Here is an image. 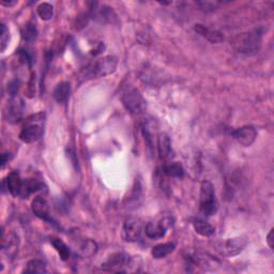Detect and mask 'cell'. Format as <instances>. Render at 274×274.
Segmentation results:
<instances>
[{"instance_id":"cell-1","label":"cell","mask_w":274,"mask_h":274,"mask_svg":"<svg viewBox=\"0 0 274 274\" xmlns=\"http://www.w3.org/2000/svg\"><path fill=\"white\" fill-rule=\"evenodd\" d=\"M262 36H264V29L259 27V28L235 36L230 40V45L239 54L245 55V56H253L260 51Z\"/></svg>"},{"instance_id":"cell-2","label":"cell","mask_w":274,"mask_h":274,"mask_svg":"<svg viewBox=\"0 0 274 274\" xmlns=\"http://www.w3.org/2000/svg\"><path fill=\"white\" fill-rule=\"evenodd\" d=\"M44 113L31 115L25 120V123L20 133V139L26 144H31V142L39 140L44 132Z\"/></svg>"},{"instance_id":"cell-3","label":"cell","mask_w":274,"mask_h":274,"mask_svg":"<svg viewBox=\"0 0 274 274\" xmlns=\"http://www.w3.org/2000/svg\"><path fill=\"white\" fill-rule=\"evenodd\" d=\"M118 59L115 56H105L90 63L83 72L84 79L104 78L114 73L117 69Z\"/></svg>"},{"instance_id":"cell-4","label":"cell","mask_w":274,"mask_h":274,"mask_svg":"<svg viewBox=\"0 0 274 274\" xmlns=\"http://www.w3.org/2000/svg\"><path fill=\"white\" fill-rule=\"evenodd\" d=\"M218 210V204L215 188L210 181H204L200 185L199 211L204 216L215 215Z\"/></svg>"},{"instance_id":"cell-5","label":"cell","mask_w":274,"mask_h":274,"mask_svg":"<svg viewBox=\"0 0 274 274\" xmlns=\"http://www.w3.org/2000/svg\"><path fill=\"white\" fill-rule=\"evenodd\" d=\"M121 101L125 109L133 115H139L144 113L147 107L145 98H142L140 92L133 88V87H129V88L123 91Z\"/></svg>"},{"instance_id":"cell-6","label":"cell","mask_w":274,"mask_h":274,"mask_svg":"<svg viewBox=\"0 0 274 274\" xmlns=\"http://www.w3.org/2000/svg\"><path fill=\"white\" fill-rule=\"evenodd\" d=\"M136 258H129L123 253H115L102 265V269L107 272H129L131 268L136 266Z\"/></svg>"},{"instance_id":"cell-7","label":"cell","mask_w":274,"mask_h":274,"mask_svg":"<svg viewBox=\"0 0 274 274\" xmlns=\"http://www.w3.org/2000/svg\"><path fill=\"white\" fill-rule=\"evenodd\" d=\"M248 245V240L244 237H235L222 240L216 243L215 250L218 254L224 257H234L239 255L245 246Z\"/></svg>"},{"instance_id":"cell-8","label":"cell","mask_w":274,"mask_h":274,"mask_svg":"<svg viewBox=\"0 0 274 274\" xmlns=\"http://www.w3.org/2000/svg\"><path fill=\"white\" fill-rule=\"evenodd\" d=\"M142 224L139 218L129 217L125 220L122 228V237L127 242H136L139 239Z\"/></svg>"},{"instance_id":"cell-9","label":"cell","mask_w":274,"mask_h":274,"mask_svg":"<svg viewBox=\"0 0 274 274\" xmlns=\"http://www.w3.org/2000/svg\"><path fill=\"white\" fill-rule=\"evenodd\" d=\"M25 104L19 96L11 97L8 104V121L11 123L20 122L24 115Z\"/></svg>"},{"instance_id":"cell-10","label":"cell","mask_w":274,"mask_h":274,"mask_svg":"<svg viewBox=\"0 0 274 274\" xmlns=\"http://www.w3.org/2000/svg\"><path fill=\"white\" fill-rule=\"evenodd\" d=\"M232 136L241 146L249 147L255 141L257 137V132L254 127L245 125V127L234 130L232 132Z\"/></svg>"},{"instance_id":"cell-11","label":"cell","mask_w":274,"mask_h":274,"mask_svg":"<svg viewBox=\"0 0 274 274\" xmlns=\"http://www.w3.org/2000/svg\"><path fill=\"white\" fill-rule=\"evenodd\" d=\"M169 218H164V220L157 223H148L145 227V234L149 239L157 240L165 237L167 229L169 227Z\"/></svg>"},{"instance_id":"cell-12","label":"cell","mask_w":274,"mask_h":274,"mask_svg":"<svg viewBox=\"0 0 274 274\" xmlns=\"http://www.w3.org/2000/svg\"><path fill=\"white\" fill-rule=\"evenodd\" d=\"M157 152L158 157L164 162L172 161L175 157L171 138L166 134H161L157 137Z\"/></svg>"},{"instance_id":"cell-13","label":"cell","mask_w":274,"mask_h":274,"mask_svg":"<svg viewBox=\"0 0 274 274\" xmlns=\"http://www.w3.org/2000/svg\"><path fill=\"white\" fill-rule=\"evenodd\" d=\"M31 210L35 213V215L41 218V220L46 222H53L51 216H49V207L44 197H36L31 202Z\"/></svg>"},{"instance_id":"cell-14","label":"cell","mask_w":274,"mask_h":274,"mask_svg":"<svg viewBox=\"0 0 274 274\" xmlns=\"http://www.w3.org/2000/svg\"><path fill=\"white\" fill-rule=\"evenodd\" d=\"M194 31L196 34H198L202 38H205L206 40L209 41L212 44H217V43H221L224 41V36L222 32L208 28L205 25L202 24H196L194 25Z\"/></svg>"},{"instance_id":"cell-15","label":"cell","mask_w":274,"mask_h":274,"mask_svg":"<svg viewBox=\"0 0 274 274\" xmlns=\"http://www.w3.org/2000/svg\"><path fill=\"white\" fill-rule=\"evenodd\" d=\"M23 182L24 180L20 178V174L18 172H11L7 179L3 181V186H5L11 195L14 197H18L20 194L21 188H23Z\"/></svg>"},{"instance_id":"cell-16","label":"cell","mask_w":274,"mask_h":274,"mask_svg":"<svg viewBox=\"0 0 274 274\" xmlns=\"http://www.w3.org/2000/svg\"><path fill=\"white\" fill-rule=\"evenodd\" d=\"M43 189V183L40 182L37 179H27L24 180L23 188H21L20 197L21 198H27L30 194L35 193V192L41 191Z\"/></svg>"},{"instance_id":"cell-17","label":"cell","mask_w":274,"mask_h":274,"mask_svg":"<svg viewBox=\"0 0 274 274\" xmlns=\"http://www.w3.org/2000/svg\"><path fill=\"white\" fill-rule=\"evenodd\" d=\"M175 249H176V245L172 242L161 243V244L156 245L155 248L152 249L151 254L153 256V258L162 259V258H165L166 256L171 255L175 251Z\"/></svg>"},{"instance_id":"cell-18","label":"cell","mask_w":274,"mask_h":274,"mask_svg":"<svg viewBox=\"0 0 274 274\" xmlns=\"http://www.w3.org/2000/svg\"><path fill=\"white\" fill-rule=\"evenodd\" d=\"M71 93V85L68 81H62L56 86L54 90V98L58 103H64L68 100Z\"/></svg>"},{"instance_id":"cell-19","label":"cell","mask_w":274,"mask_h":274,"mask_svg":"<svg viewBox=\"0 0 274 274\" xmlns=\"http://www.w3.org/2000/svg\"><path fill=\"white\" fill-rule=\"evenodd\" d=\"M193 226L195 232L202 235V237H210L215 232V228L213 227L210 223H208L205 220H201V218H197L193 222Z\"/></svg>"},{"instance_id":"cell-20","label":"cell","mask_w":274,"mask_h":274,"mask_svg":"<svg viewBox=\"0 0 274 274\" xmlns=\"http://www.w3.org/2000/svg\"><path fill=\"white\" fill-rule=\"evenodd\" d=\"M163 174L169 178H182L184 175V169L180 163L173 162L166 164L163 167Z\"/></svg>"},{"instance_id":"cell-21","label":"cell","mask_w":274,"mask_h":274,"mask_svg":"<svg viewBox=\"0 0 274 274\" xmlns=\"http://www.w3.org/2000/svg\"><path fill=\"white\" fill-rule=\"evenodd\" d=\"M51 243L55 248V250L57 251V253L60 256L61 260H63V261L69 260L71 252H70L69 246L65 244L62 240H60L59 238H51Z\"/></svg>"},{"instance_id":"cell-22","label":"cell","mask_w":274,"mask_h":274,"mask_svg":"<svg viewBox=\"0 0 274 274\" xmlns=\"http://www.w3.org/2000/svg\"><path fill=\"white\" fill-rule=\"evenodd\" d=\"M37 12L43 20H52L54 16V8L51 3L42 2L38 5Z\"/></svg>"},{"instance_id":"cell-23","label":"cell","mask_w":274,"mask_h":274,"mask_svg":"<svg viewBox=\"0 0 274 274\" xmlns=\"http://www.w3.org/2000/svg\"><path fill=\"white\" fill-rule=\"evenodd\" d=\"M24 271L31 272V273H45L46 272L45 262L40 259H32L27 262Z\"/></svg>"},{"instance_id":"cell-24","label":"cell","mask_w":274,"mask_h":274,"mask_svg":"<svg viewBox=\"0 0 274 274\" xmlns=\"http://www.w3.org/2000/svg\"><path fill=\"white\" fill-rule=\"evenodd\" d=\"M38 37V29L36 24L28 23L25 27L23 31H21V38L26 42H32L37 39Z\"/></svg>"},{"instance_id":"cell-25","label":"cell","mask_w":274,"mask_h":274,"mask_svg":"<svg viewBox=\"0 0 274 274\" xmlns=\"http://www.w3.org/2000/svg\"><path fill=\"white\" fill-rule=\"evenodd\" d=\"M80 251L85 257H90V256L96 254L97 244L93 242V241L88 240V241H86L83 246H81Z\"/></svg>"},{"instance_id":"cell-26","label":"cell","mask_w":274,"mask_h":274,"mask_svg":"<svg viewBox=\"0 0 274 274\" xmlns=\"http://www.w3.org/2000/svg\"><path fill=\"white\" fill-rule=\"evenodd\" d=\"M9 38H10V32L8 27L2 24L1 25V52H4L5 47H7L9 43Z\"/></svg>"},{"instance_id":"cell-27","label":"cell","mask_w":274,"mask_h":274,"mask_svg":"<svg viewBox=\"0 0 274 274\" xmlns=\"http://www.w3.org/2000/svg\"><path fill=\"white\" fill-rule=\"evenodd\" d=\"M20 80H12L8 86V91L10 93L11 97H14V96H18L19 93V89H20Z\"/></svg>"},{"instance_id":"cell-28","label":"cell","mask_w":274,"mask_h":274,"mask_svg":"<svg viewBox=\"0 0 274 274\" xmlns=\"http://www.w3.org/2000/svg\"><path fill=\"white\" fill-rule=\"evenodd\" d=\"M196 4L200 7L199 10L206 11V12H209V11H213L215 8V3L213 2H209V1H198L196 2Z\"/></svg>"},{"instance_id":"cell-29","label":"cell","mask_w":274,"mask_h":274,"mask_svg":"<svg viewBox=\"0 0 274 274\" xmlns=\"http://www.w3.org/2000/svg\"><path fill=\"white\" fill-rule=\"evenodd\" d=\"M273 228L270 230V233L268 234V235H267V243H268V245H269V248L271 249V250H273Z\"/></svg>"},{"instance_id":"cell-30","label":"cell","mask_w":274,"mask_h":274,"mask_svg":"<svg viewBox=\"0 0 274 274\" xmlns=\"http://www.w3.org/2000/svg\"><path fill=\"white\" fill-rule=\"evenodd\" d=\"M9 155L10 153H2V156H1V166L2 167H4L5 164L9 162V160H10Z\"/></svg>"},{"instance_id":"cell-31","label":"cell","mask_w":274,"mask_h":274,"mask_svg":"<svg viewBox=\"0 0 274 274\" xmlns=\"http://www.w3.org/2000/svg\"><path fill=\"white\" fill-rule=\"evenodd\" d=\"M16 3H18V1H4V0L1 1V4L4 5V7H13Z\"/></svg>"}]
</instances>
